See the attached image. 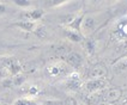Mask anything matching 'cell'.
Masks as SVG:
<instances>
[{
  "label": "cell",
  "instance_id": "obj_1",
  "mask_svg": "<svg viewBox=\"0 0 127 105\" xmlns=\"http://www.w3.org/2000/svg\"><path fill=\"white\" fill-rule=\"evenodd\" d=\"M107 80L104 78L101 79H90L86 84H85V91L89 93H96L98 91H103L107 87Z\"/></svg>",
  "mask_w": 127,
  "mask_h": 105
},
{
  "label": "cell",
  "instance_id": "obj_2",
  "mask_svg": "<svg viewBox=\"0 0 127 105\" xmlns=\"http://www.w3.org/2000/svg\"><path fill=\"white\" fill-rule=\"evenodd\" d=\"M83 62H84V57L79 53L72 51L70 54H67V56H66V63L70 64L71 67H73V68H80Z\"/></svg>",
  "mask_w": 127,
  "mask_h": 105
},
{
  "label": "cell",
  "instance_id": "obj_3",
  "mask_svg": "<svg viewBox=\"0 0 127 105\" xmlns=\"http://www.w3.org/2000/svg\"><path fill=\"white\" fill-rule=\"evenodd\" d=\"M43 16H44V11L41 10V8H32V10H30V11L24 13V17L31 21H40Z\"/></svg>",
  "mask_w": 127,
  "mask_h": 105
},
{
  "label": "cell",
  "instance_id": "obj_4",
  "mask_svg": "<svg viewBox=\"0 0 127 105\" xmlns=\"http://www.w3.org/2000/svg\"><path fill=\"white\" fill-rule=\"evenodd\" d=\"M95 28H96V21H95L94 17H91V16H86V17L83 18L80 29H83L85 32H90V31H94Z\"/></svg>",
  "mask_w": 127,
  "mask_h": 105
},
{
  "label": "cell",
  "instance_id": "obj_5",
  "mask_svg": "<svg viewBox=\"0 0 127 105\" xmlns=\"http://www.w3.org/2000/svg\"><path fill=\"white\" fill-rule=\"evenodd\" d=\"M66 86L71 91H77V90H79L80 86H82V80L78 78V74L77 75L76 74H71V77L67 79Z\"/></svg>",
  "mask_w": 127,
  "mask_h": 105
},
{
  "label": "cell",
  "instance_id": "obj_6",
  "mask_svg": "<svg viewBox=\"0 0 127 105\" xmlns=\"http://www.w3.org/2000/svg\"><path fill=\"white\" fill-rule=\"evenodd\" d=\"M107 75V69L106 67L103 66H95L92 67L91 70L89 72V77L90 79H101V78H104Z\"/></svg>",
  "mask_w": 127,
  "mask_h": 105
},
{
  "label": "cell",
  "instance_id": "obj_7",
  "mask_svg": "<svg viewBox=\"0 0 127 105\" xmlns=\"http://www.w3.org/2000/svg\"><path fill=\"white\" fill-rule=\"evenodd\" d=\"M14 25L17 28H19L23 31H28V32H32L36 30V21H16Z\"/></svg>",
  "mask_w": 127,
  "mask_h": 105
},
{
  "label": "cell",
  "instance_id": "obj_8",
  "mask_svg": "<svg viewBox=\"0 0 127 105\" xmlns=\"http://www.w3.org/2000/svg\"><path fill=\"white\" fill-rule=\"evenodd\" d=\"M121 97V91L118 88H112V90H108L104 92V96H103V102H115Z\"/></svg>",
  "mask_w": 127,
  "mask_h": 105
},
{
  "label": "cell",
  "instance_id": "obj_9",
  "mask_svg": "<svg viewBox=\"0 0 127 105\" xmlns=\"http://www.w3.org/2000/svg\"><path fill=\"white\" fill-rule=\"evenodd\" d=\"M65 36L67 37V40H70V41L76 42V43H79L82 40H83V36L80 35L79 32L73 31V30H68V29L65 31Z\"/></svg>",
  "mask_w": 127,
  "mask_h": 105
},
{
  "label": "cell",
  "instance_id": "obj_10",
  "mask_svg": "<svg viewBox=\"0 0 127 105\" xmlns=\"http://www.w3.org/2000/svg\"><path fill=\"white\" fill-rule=\"evenodd\" d=\"M83 18H84V16H79V17H77V18L72 19V21L68 24V30H73V31H77V32H79L80 26H82Z\"/></svg>",
  "mask_w": 127,
  "mask_h": 105
},
{
  "label": "cell",
  "instance_id": "obj_11",
  "mask_svg": "<svg viewBox=\"0 0 127 105\" xmlns=\"http://www.w3.org/2000/svg\"><path fill=\"white\" fill-rule=\"evenodd\" d=\"M114 69L116 72H122V70H127V57H125L124 60H121L114 66Z\"/></svg>",
  "mask_w": 127,
  "mask_h": 105
},
{
  "label": "cell",
  "instance_id": "obj_12",
  "mask_svg": "<svg viewBox=\"0 0 127 105\" xmlns=\"http://www.w3.org/2000/svg\"><path fill=\"white\" fill-rule=\"evenodd\" d=\"M68 0H46V6L48 7H58L64 5Z\"/></svg>",
  "mask_w": 127,
  "mask_h": 105
},
{
  "label": "cell",
  "instance_id": "obj_13",
  "mask_svg": "<svg viewBox=\"0 0 127 105\" xmlns=\"http://www.w3.org/2000/svg\"><path fill=\"white\" fill-rule=\"evenodd\" d=\"M8 69L11 72V74L17 75V74L19 73V70H21V67H19V64L16 62V61H11L10 64H8Z\"/></svg>",
  "mask_w": 127,
  "mask_h": 105
},
{
  "label": "cell",
  "instance_id": "obj_14",
  "mask_svg": "<svg viewBox=\"0 0 127 105\" xmlns=\"http://www.w3.org/2000/svg\"><path fill=\"white\" fill-rule=\"evenodd\" d=\"M12 105H36V104L32 100H30V99L19 98V99H17V100H14Z\"/></svg>",
  "mask_w": 127,
  "mask_h": 105
},
{
  "label": "cell",
  "instance_id": "obj_15",
  "mask_svg": "<svg viewBox=\"0 0 127 105\" xmlns=\"http://www.w3.org/2000/svg\"><path fill=\"white\" fill-rule=\"evenodd\" d=\"M24 80H25V78L21 75V74H17V75H14L13 77V80H12V83H13L14 86H21L23 83H24Z\"/></svg>",
  "mask_w": 127,
  "mask_h": 105
},
{
  "label": "cell",
  "instance_id": "obj_16",
  "mask_svg": "<svg viewBox=\"0 0 127 105\" xmlns=\"http://www.w3.org/2000/svg\"><path fill=\"white\" fill-rule=\"evenodd\" d=\"M30 1H31V0H13V2L18 7H28V6H30Z\"/></svg>",
  "mask_w": 127,
  "mask_h": 105
},
{
  "label": "cell",
  "instance_id": "obj_17",
  "mask_svg": "<svg viewBox=\"0 0 127 105\" xmlns=\"http://www.w3.org/2000/svg\"><path fill=\"white\" fill-rule=\"evenodd\" d=\"M86 48H88V51H89L90 54H92V53L95 51V49H96V43L94 42V41H91V40H89V41L86 42Z\"/></svg>",
  "mask_w": 127,
  "mask_h": 105
},
{
  "label": "cell",
  "instance_id": "obj_18",
  "mask_svg": "<svg viewBox=\"0 0 127 105\" xmlns=\"http://www.w3.org/2000/svg\"><path fill=\"white\" fill-rule=\"evenodd\" d=\"M6 12V5L5 4H0V14H4Z\"/></svg>",
  "mask_w": 127,
  "mask_h": 105
},
{
  "label": "cell",
  "instance_id": "obj_19",
  "mask_svg": "<svg viewBox=\"0 0 127 105\" xmlns=\"http://www.w3.org/2000/svg\"><path fill=\"white\" fill-rule=\"evenodd\" d=\"M35 92H36L35 88H31V90H30V93H35Z\"/></svg>",
  "mask_w": 127,
  "mask_h": 105
},
{
  "label": "cell",
  "instance_id": "obj_20",
  "mask_svg": "<svg viewBox=\"0 0 127 105\" xmlns=\"http://www.w3.org/2000/svg\"><path fill=\"white\" fill-rule=\"evenodd\" d=\"M92 1H95V2H96V1H101V0H92Z\"/></svg>",
  "mask_w": 127,
  "mask_h": 105
},
{
  "label": "cell",
  "instance_id": "obj_21",
  "mask_svg": "<svg viewBox=\"0 0 127 105\" xmlns=\"http://www.w3.org/2000/svg\"><path fill=\"white\" fill-rule=\"evenodd\" d=\"M109 1H115V0H109Z\"/></svg>",
  "mask_w": 127,
  "mask_h": 105
}]
</instances>
